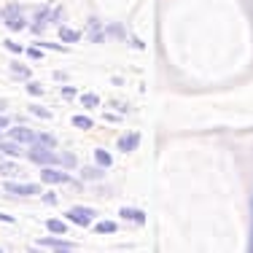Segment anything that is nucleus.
Here are the masks:
<instances>
[{"label": "nucleus", "mask_w": 253, "mask_h": 253, "mask_svg": "<svg viewBox=\"0 0 253 253\" xmlns=\"http://www.w3.org/2000/svg\"><path fill=\"white\" fill-rule=\"evenodd\" d=\"M30 159L35 162V165H59V156L51 151V148L41 146V143H33V148H30Z\"/></svg>", "instance_id": "nucleus-1"}, {"label": "nucleus", "mask_w": 253, "mask_h": 253, "mask_svg": "<svg viewBox=\"0 0 253 253\" xmlns=\"http://www.w3.org/2000/svg\"><path fill=\"white\" fill-rule=\"evenodd\" d=\"M94 210L92 208H73V210H68V213H65V218L70 221V224H76V226H92L94 224Z\"/></svg>", "instance_id": "nucleus-2"}, {"label": "nucleus", "mask_w": 253, "mask_h": 253, "mask_svg": "<svg viewBox=\"0 0 253 253\" xmlns=\"http://www.w3.org/2000/svg\"><path fill=\"white\" fill-rule=\"evenodd\" d=\"M41 180H43V183H70V186H78L65 170H54L51 165H43V170H41Z\"/></svg>", "instance_id": "nucleus-3"}, {"label": "nucleus", "mask_w": 253, "mask_h": 253, "mask_svg": "<svg viewBox=\"0 0 253 253\" xmlns=\"http://www.w3.org/2000/svg\"><path fill=\"white\" fill-rule=\"evenodd\" d=\"M5 191H11L16 197H35L41 189L35 183H14V180H5Z\"/></svg>", "instance_id": "nucleus-4"}, {"label": "nucleus", "mask_w": 253, "mask_h": 253, "mask_svg": "<svg viewBox=\"0 0 253 253\" xmlns=\"http://www.w3.org/2000/svg\"><path fill=\"white\" fill-rule=\"evenodd\" d=\"M11 140L25 143V146H33V143L38 140V135H35L33 129H27V126H11Z\"/></svg>", "instance_id": "nucleus-5"}, {"label": "nucleus", "mask_w": 253, "mask_h": 253, "mask_svg": "<svg viewBox=\"0 0 253 253\" xmlns=\"http://www.w3.org/2000/svg\"><path fill=\"white\" fill-rule=\"evenodd\" d=\"M38 245L41 248H51V251H73L76 248L73 243H68V240H57V237H43V240H38Z\"/></svg>", "instance_id": "nucleus-6"}, {"label": "nucleus", "mask_w": 253, "mask_h": 253, "mask_svg": "<svg viewBox=\"0 0 253 253\" xmlns=\"http://www.w3.org/2000/svg\"><path fill=\"white\" fill-rule=\"evenodd\" d=\"M119 215H122L124 221H132V224H146V215H143V210H137V208H122L119 210Z\"/></svg>", "instance_id": "nucleus-7"}, {"label": "nucleus", "mask_w": 253, "mask_h": 253, "mask_svg": "<svg viewBox=\"0 0 253 253\" xmlns=\"http://www.w3.org/2000/svg\"><path fill=\"white\" fill-rule=\"evenodd\" d=\"M137 143H140V135H137V132H129V135H124L122 140H119V148H122L124 154H129L137 148Z\"/></svg>", "instance_id": "nucleus-8"}, {"label": "nucleus", "mask_w": 253, "mask_h": 253, "mask_svg": "<svg viewBox=\"0 0 253 253\" xmlns=\"http://www.w3.org/2000/svg\"><path fill=\"white\" fill-rule=\"evenodd\" d=\"M0 154H5V156H19V154H22V143H16V140H0Z\"/></svg>", "instance_id": "nucleus-9"}, {"label": "nucleus", "mask_w": 253, "mask_h": 253, "mask_svg": "<svg viewBox=\"0 0 253 253\" xmlns=\"http://www.w3.org/2000/svg\"><path fill=\"white\" fill-rule=\"evenodd\" d=\"M81 175H84V180H102V175H105V167H84L81 170Z\"/></svg>", "instance_id": "nucleus-10"}, {"label": "nucleus", "mask_w": 253, "mask_h": 253, "mask_svg": "<svg viewBox=\"0 0 253 253\" xmlns=\"http://www.w3.org/2000/svg\"><path fill=\"white\" fill-rule=\"evenodd\" d=\"M46 229L54 232V234H68V224L59 221V218H49V221H46Z\"/></svg>", "instance_id": "nucleus-11"}, {"label": "nucleus", "mask_w": 253, "mask_h": 253, "mask_svg": "<svg viewBox=\"0 0 253 253\" xmlns=\"http://www.w3.org/2000/svg\"><path fill=\"white\" fill-rule=\"evenodd\" d=\"M59 38L62 41H68V43H76L78 38H81V33H78V30H73V27H59Z\"/></svg>", "instance_id": "nucleus-12"}, {"label": "nucleus", "mask_w": 253, "mask_h": 253, "mask_svg": "<svg viewBox=\"0 0 253 253\" xmlns=\"http://www.w3.org/2000/svg\"><path fill=\"white\" fill-rule=\"evenodd\" d=\"M16 172H19L16 162H3V159H0V175H3V178H14Z\"/></svg>", "instance_id": "nucleus-13"}, {"label": "nucleus", "mask_w": 253, "mask_h": 253, "mask_svg": "<svg viewBox=\"0 0 253 253\" xmlns=\"http://www.w3.org/2000/svg\"><path fill=\"white\" fill-rule=\"evenodd\" d=\"M94 159H97V165H100V167H105V170L113 165V156L108 154V151H102V148H94Z\"/></svg>", "instance_id": "nucleus-14"}, {"label": "nucleus", "mask_w": 253, "mask_h": 253, "mask_svg": "<svg viewBox=\"0 0 253 253\" xmlns=\"http://www.w3.org/2000/svg\"><path fill=\"white\" fill-rule=\"evenodd\" d=\"M119 229L116 221H100V224H94V232L97 234H113Z\"/></svg>", "instance_id": "nucleus-15"}, {"label": "nucleus", "mask_w": 253, "mask_h": 253, "mask_svg": "<svg viewBox=\"0 0 253 253\" xmlns=\"http://www.w3.org/2000/svg\"><path fill=\"white\" fill-rule=\"evenodd\" d=\"M5 27H8V30H25L27 27V19H22L19 14H14V16H8V19H5Z\"/></svg>", "instance_id": "nucleus-16"}, {"label": "nucleus", "mask_w": 253, "mask_h": 253, "mask_svg": "<svg viewBox=\"0 0 253 253\" xmlns=\"http://www.w3.org/2000/svg\"><path fill=\"white\" fill-rule=\"evenodd\" d=\"M81 105L84 108H97L100 105V97L94 92H86V94H81Z\"/></svg>", "instance_id": "nucleus-17"}, {"label": "nucleus", "mask_w": 253, "mask_h": 253, "mask_svg": "<svg viewBox=\"0 0 253 253\" xmlns=\"http://www.w3.org/2000/svg\"><path fill=\"white\" fill-rule=\"evenodd\" d=\"M89 30H92V41H94V43H102V38H105V33L100 30L97 19H92V22H89Z\"/></svg>", "instance_id": "nucleus-18"}, {"label": "nucleus", "mask_w": 253, "mask_h": 253, "mask_svg": "<svg viewBox=\"0 0 253 253\" xmlns=\"http://www.w3.org/2000/svg\"><path fill=\"white\" fill-rule=\"evenodd\" d=\"M73 126H78V129H92L94 122L89 116H73Z\"/></svg>", "instance_id": "nucleus-19"}, {"label": "nucleus", "mask_w": 253, "mask_h": 253, "mask_svg": "<svg viewBox=\"0 0 253 253\" xmlns=\"http://www.w3.org/2000/svg\"><path fill=\"white\" fill-rule=\"evenodd\" d=\"M35 143H41V146H46V148H57V137H54V135H46V132H41Z\"/></svg>", "instance_id": "nucleus-20"}, {"label": "nucleus", "mask_w": 253, "mask_h": 253, "mask_svg": "<svg viewBox=\"0 0 253 253\" xmlns=\"http://www.w3.org/2000/svg\"><path fill=\"white\" fill-rule=\"evenodd\" d=\"M59 165H65V167H76V154L62 151V154H59Z\"/></svg>", "instance_id": "nucleus-21"}, {"label": "nucleus", "mask_w": 253, "mask_h": 253, "mask_svg": "<svg viewBox=\"0 0 253 253\" xmlns=\"http://www.w3.org/2000/svg\"><path fill=\"white\" fill-rule=\"evenodd\" d=\"M11 70H14L16 76H22V78H30V68L22 65V62H11Z\"/></svg>", "instance_id": "nucleus-22"}, {"label": "nucleus", "mask_w": 253, "mask_h": 253, "mask_svg": "<svg viewBox=\"0 0 253 253\" xmlns=\"http://www.w3.org/2000/svg\"><path fill=\"white\" fill-rule=\"evenodd\" d=\"M27 92L33 94V97H41V94H43V86H41L38 81H30V84H27Z\"/></svg>", "instance_id": "nucleus-23"}, {"label": "nucleus", "mask_w": 253, "mask_h": 253, "mask_svg": "<svg viewBox=\"0 0 253 253\" xmlns=\"http://www.w3.org/2000/svg\"><path fill=\"white\" fill-rule=\"evenodd\" d=\"M105 35H113V38H124V30H122V25H111V27H105Z\"/></svg>", "instance_id": "nucleus-24"}, {"label": "nucleus", "mask_w": 253, "mask_h": 253, "mask_svg": "<svg viewBox=\"0 0 253 253\" xmlns=\"http://www.w3.org/2000/svg\"><path fill=\"white\" fill-rule=\"evenodd\" d=\"M30 111L41 119H51V111H46V108H41V105H30Z\"/></svg>", "instance_id": "nucleus-25"}, {"label": "nucleus", "mask_w": 253, "mask_h": 253, "mask_svg": "<svg viewBox=\"0 0 253 253\" xmlns=\"http://www.w3.org/2000/svg\"><path fill=\"white\" fill-rule=\"evenodd\" d=\"M14 14H19V5H16V3H11V5H5V8H3V16H14Z\"/></svg>", "instance_id": "nucleus-26"}, {"label": "nucleus", "mask_w": 253, "mask_h": 253, "mask_svg": "<svg viewBox=\"0 0 253 253\" xmlns=\"http://www.w3.org/2000/svg\"><path fill=\"white\" fill-rule=\"evenodd\" d=\"M5 49H8V51H14V54H22V51H25L19 43H14V41H5Z\"/></svg>", "instance_id": "nucleus-27"}, {"label": "nucleus", "mask_w": 253, "mask_h": 253, "mask_svg": "<svg viewBox=\"0 0 253 253\" xmlns=\"http://www.w3.org/2000/svg\"><path fill=\"white\" fill-rule=\"evenodd\" d=\"M43 49H51V51H65V46H57V43H43V41H38Z\"/></svg>", "instance_id": "nucleus-28"}, {"label": "nucleus", "mask_w": 253, "mask_h": 253, "mask_svg": "<svg viewBox=\"0 0 253 253\" xmlns=\"http://www.w3.org/2000/svg\"><path fill=\"white\" fill-rule=\"evenodd\" d=\"M43 202H46V205H57V194H51V191H46V194H43Z\"/></svg>", "instance_id": "nucleus-29"}, {"label": "nucleus", "mask_w": 253, "mask_h": 253, "mask_svg": "<svg viewBox=\"0 0 253 253\" xmlns=\"http://www.w3.org/2000/svg\"><path fill=\"white\" fill-rule=\"evenodd\" d=\"M73 94H76L73 86H62V97H73Z\"/></svg>", "instance_id": "nucleus-30"}, {"label": "nucleus", "mask_w": 253, "mask_h": 253, "mask_svg": "<svg viewBox=\"0 0 253 253\" xmlns=\"http://www.w3.org/2000/svg\"><path fill=\"white\" fill-rule=\"evenodd\" d=\"M27 54H30L33 59H41V57H43V54H41V49H27Z\"/></svg>", "instance_id": "nucleus-31"}, {"label": "nucleus", "mask_w": 253, "mask_h": 253, "mask_svg": "<svg viewBox=\"0 0 253 253\" xmlns=\"http://www.w3.org/2000/svg\"><path fill=\"white\" fill-rule=\"evenodd\" d=\"M8 124H11L8 119H5V116H0V132H3V129H8Z\"/></svg>", "instance_id": "nucleus-32"}, {"label": "nucleus", "mask_w": 253, "mask_h": 253, "mask_svg": "<svg viewBox=\"0 0 253 253\" xmlns=\"http://www.w3.org/2000/svg\"><path fill=\"white\" fill-rule=\"evenodd\" d=\"M0 221H5V224H14V218H11V215H5V213H0Z\"/></svg>", "instance_id": "nucleus-33"}, {"label": "nucleus", "mask_w": 253, "mask_h": 253, "mask_svg": "<svg viewBox=\"0 0 253 253\" xmlns=\"http://www.w3.org/2000/svg\"><path fill=\"white\" fill-rule=\"evenodd\" d=\"M251 251H253V240H251Z\"/></svg>", "instance_id": "nucleus-34"}, {"label": "nucleus", "mask_w": 253, "mask_h": 253, "mask_svg": "<svg viewBox=\"0 0 253 253\" xmlns=\"http://www.w3.org/2000/svg\"><path fill=\"white\" fill-rule=\"evenodd\" d=\"M0 156H3V154H0Z\"/></svg>", "instance_id": "nucleus-35"}]
</instances>
